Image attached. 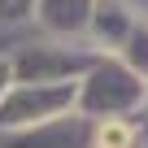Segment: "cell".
Returning <instances> with one entry per match:
<instances>
[{"label": "cell", "mask_w": 148, "mask_h": 148, "mask_svg": "<svg viewBox=\"0 0 148 148\" xmlns=\"http://www.w3.org/2000/svg\"><path fill=\"white\" fill-rule=\"evenodd\" d=\"M131 139H135V131H131L126 122H118V118H109V122L96 131V148H131Z\"/></svg>", "instance_id": "cell-1"}]
</instances>
